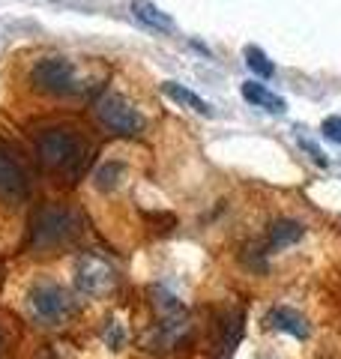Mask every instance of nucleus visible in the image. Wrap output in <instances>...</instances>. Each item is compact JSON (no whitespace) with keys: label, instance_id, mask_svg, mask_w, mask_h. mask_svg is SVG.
<instances>
[{"label":"nucleus","instance_id":"1","mask_svg":"<svg viewBox=\"0 0 341 359\" xmlns=\"http://www.w3.org/2000/svg\"><path fill=\"white\" fill-rule=\"evenodd\" d=\"M36 156L57 174H78L87 162V147L72 129H45L36 138Z\"/></svg>","mask_w":341,"mask_h":359},{"label":"nucleus","instance_id":"2","mask_svg":"<svg viewBox=\"0 0 341 359\" xmlns=\"http://www.w3.org/2000/svg\"><path fill=\"white\" fill-rule=\"evenodd\" d=\"M75 233H78L75 212L60 207L39 210L36 222H33V245H39V249H57L63 243H72Z\"/></svg>","mask_w":341,"mask_h":359},{"label":"nucleus","instance_id":"3","mask_svg":"<svg viewBox=\"0 0 341 359\" xmlns=\"http://www.w3.org/2000/svg\"><path fill=\"white\" fill-rule=\"evenodd\" d=\"M30 84L45 96H75L78 78L75 66L63 57H45L30 69Z\"/></svg>","mask_w":341,"mask_h":359},{"label":"nucleus","instance_id":"4","mask_svg":"<svg viewBox=\"0 0 341 359\" xmlns=\"http://www.w3.org/2000/svg\"><path fill=\"white\" fill-rule=\"evenodd\" d=\"M96 117H99L102 126L114 135H138L144 129V120H141L138 111H135L123 96H114V93L102 96L96 102Z\"/></svg>","mask_w":341,"mask_h":359},{"label":"nucleus","instance_id":"5","mask_svg":"<svg viewBox=\"0 0 341 359\" xmlns=\"http://www.w3.org/2000/svg\"><path fill=\"white\" fill-rule=\"evenodd\" d=\"M27 306H30V314L42 323H57L69 314V297L66 290L54 282H39L36 287L30 290L27 297Z\"/></svg>","mask_w":341,"mask_h":359},{"label":"nucleus","instance_id":"6","mask_svg":"<svg viewBox=\"0 0 341 359\" xmlns=\"http://www.w3.org/2000/svg\"><path fill=\"white\" fill-rule=\"evenodd\" d=\"M114 282V273H111V266L105 261H99V257L93 255H87L78 261V269H75V285L81 294H90V297H99V294H105V290L111 287Z\"/></svg>","mask_w":341,"mask_h":359},{"label":"nucleus","instance_id":"7","mask_svg":"<svg viewBox=\"0 0 341 359\" xmlns=\"http://www.w3.org/2000/svg\"><path fill=\"white\" fill-rule=\"evenodd\" d=\"M30 195V180L25 168L13 159V153L0 147V198L6 201H25Z\"/></svg>","mask_w":341,"mask_h":359},{"label":"nucleus","instance_id":"8","mask_svg":"<svg viewBox=\"0 0 341 359\" xmlns=\"http://www.w3.org/2000/svg\"><path fill=\"white\" fill-rule=\"evenodd\" d=\"M264 323L269 330H279V332H288L293 335V339H309V323H305V318L300 311H293L288 306H276L267 311Z\"/></svg>","mask_w":341,"mask_h":359},{"label":"nucleus","instance_id":"9","mask_svg":"<svg viewBox=\"0 0 341 359\" xmlns=\"http://www.w3.org/2000/svg\"><path fill=\"white\" fill-rule=\"evenodd\" d=\"M240 93H243V99H246L248 105L264 108V111H269V114H284V108H288V102H284L281 96L269 93V90L264 84H258V81H246L240 87Z\"/></svg>","mask_w":341,"mask_h":359},{"label":"nucleus","instance_id":"10","mask_svg":"<svg viewBox=\"0 0 341 359\" xmlns=\"http://www.w3.org/2000/svg\"><path fill=\"white\" fill-rule=\"evenodd\" d=\"M305 237V224L293 222V219H279L276 224L269 228V237H267V249L269 252H279V249H288V245L300 243Z\"/></svg>","mask_w":341,"mask_h":359},{"label":"nucleus","instance_id":"11","mask_svg":"<svg viewBox=\"0 0 341 359\" xmlns=\"http://www.w3.org/2000/svg\"><path fill=\"white\" fill-rule=\"evenodd\" d=\"M132 13L135 18L141 21V25H147L150 30H159V33H174V18H170L168 13H162L156 4H150V0H132Z\"/></svg>","mask_w":341,"mask_h":359},{"label":"nucleus","instance_id":"12","mask_svg":"<svg viewBox=\"0 0 341 359\" xmlns=\"http://www.w3.org/2000/svg\"><path fill=\"white\" fill-rule=\"evenodd\" d=\"M162 93H165L168 99H174L177 105L192 108V111H195V114H203V117H213V114H215L210 102H203V99H201L198 93H192L189 87L177 84V81H165V84H162Z\"/></svg>","mask_w":341,"mask_h":359},{"label":"nucleus","instance_id":"13","mask_svg":"<svg viewBox=\"0 0 341 359\" xmlns=\"http://www.w3.org/2000/svg\"><path fill=\"white\" fill-rule=\"evenodd\" d=\"M246 66L258 78H272V75H276V66H272V60L258 48V45H246Z\"/></svg>","mask_w":341,"mask_h":359},{"label":"nucleus","instance_id":"14","mask_svg":"<svg viewBox=\"0 0 341 359\" xmlns=\"http://www.w3.org/2000/svg\"><path fill=\"white\" fill-rule=\"evenodd\" d=\"M123 174V165L120 162H114V165H102L99 171H96V186L99 189H111V186H117V177Z\"/></svg>","mask_w":341,"mask_h":359},{"label":"nucleus","instance_id":"15","mask_svg":"<svg viewBox=\"0 0 341 359\" xmlns=\"http://www.w3.org/2000/svg\"><path fill=\"white\" fill-rule=\"evenodd\" d=\"M321 129H323V138H326V141H333V144H341V114H333V117H326Z\"/></svg>","mask_w":341,"mask_h":359},{"label":"nucleus","instance_id":"16","mask_svg":"<svg viewBox=\"0 0 341 359\" xmlns=\"http://www.w3.org/2000/svg\"><path fill=\"white\" fill-rule=\"evenodd\" d=\"M105 341H108L111 347H120V344H123V330L117 327V323H111V327L105 330Z\"/></svg>","mask_w":341,"mask_h":359},{"label":"nucleus","instance_id":"17","mask_svg":"<svg viewBox=\"0 0 341 359\" xmlns=\"http://www.w3.org/2000/svg\"><path fill=\"white\" fill-rule=\"evenodd\" d=\"M300 144H302V147H305V150H309V153H312V159H314L317 165H326V159H323V153H321V150H317V147H314V144H312V141H305V138H300Z\"/></svg>","mask_w":341,"mask_h":359},{"label":"nucleus","instance_id":"18","mask_svg":"<svg viewBox=\"0 0 341 359\" xmlns=\"http://www.w3.org/2000/svg\"><path fill=\"white\" fill-rule=\"evenodd\" d=\"M6 347H9V335H6V330H4V327H0V353H4Z\"/></svg>","mask_w":341,"mask_h":359}]
</instances>
